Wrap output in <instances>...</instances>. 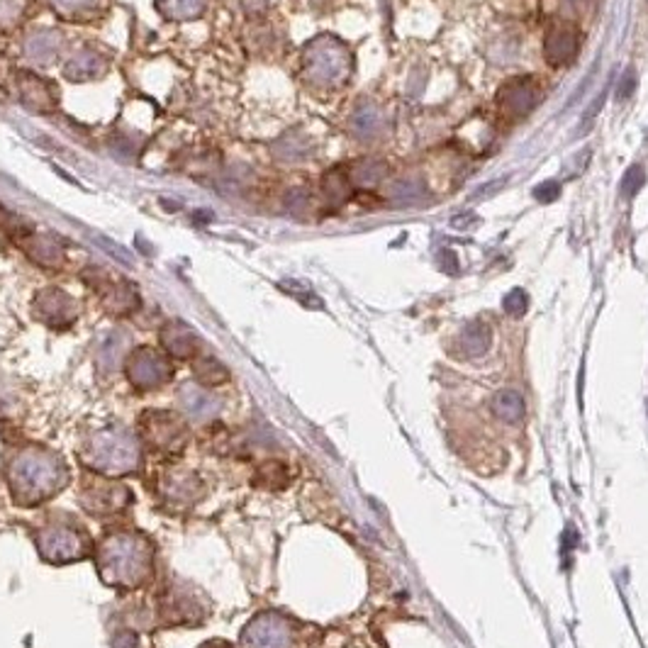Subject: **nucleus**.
<instances>
[{
  "instance_id": "obj_6",
  "label": "nucleus",
  "mask_w": 648,
  "mask_h": 648,
  "mask_svg": "<svg viewBox=\"0 0 648 648\" xmlns=\"http://www.w3.org/2000/svg\"><path fill=\"white\" fill-rule=\"evenodd\" d=\"M459 346H461L466 356H480L490 346V329L485 327L483 322H473L459 336Z\"/></svg>"
},
{
  "instance_id": "obj_3",
  "label": "nucleus",
  "mask_w": 648,
  "mask_h": 648,
  "mask_svg": "<svg viewBox=\"0 0 648 648\" xmlns=\"http://www.w3.org/2000/svg\"><path fill=\"white\" fill-rule=\"evenodd\" d=\"M537 101H539V91L529 76L508 81L498 93V108L509 120H522L537 105Z\"/></svg>"
},
{
  "instance_id": "obj_15",
  "label": "nucleus",
  "mask_w": 648,
  "mask_h": 648,
  "mask_svg": "<svg viewBox=\"0 0 648 648\" xmlns=\"http://www.w3.org/2000/svg\"><path fill=\"white\" fill-rule=\"evenodd\" d=\"M476 222H478V219H476V215H473V212H463V215H459V218L451 219V225L456 227V229H469V227H473Z\"/></svg>"
},
{
  "instance_id": "obj_14",
  "label": "nucleus",
  "mask_w": 648,
  "mask_h": 648,
  "mask_svg": "<svg viewBox=\"0 0 648 648\" xmlns=\"http://www.w3.org/2000/svg\"><path fill=\"white\" fill-rule=\"evenodd\" d=\"M439 266H441V271H446V274H453L456 268H459V261H456V254H453L451 249H441L439 251Z\"/></svg>"
},
{
  "instance_id": "obj_16",
  "label": "nucleus",
  "mask_w": 648,
  "mask_h": 648,
  "mask_svg": "<svg viewBox=\"0 0 648 648\" xmlns=\"http://www.w3.org/2000/svg\"><path fill=\"white\" fill-rule=\"evenodd\" d=\"M633 83H636V79H633V73H626L624 76V83H622V88L617 91L619 98H626V95L633 91Z\"/></svg>"
},
{
  "instance_id": "obj_8",
  "label": "nucleus",
  "mask_w": 648,
  "mask_h": 648,
  "mask_svg": "<svg viewBox=\"0 0 648 648\" xmlns=\"http://www.w3.org/2000/svg\"><path fill=\"white\" fill-rule=\"evenodd\" d=\"M422 196H424V183L420 179H400L391 186V198L400 205L414 203L417 198Z\"/></svg>"
},
{
  "instance_id": "obj_4",
  "label": "nucleus",
  "mask_w": 648,
  "mask_h": 648,
  "mask_svg": "<svg viewBox=\"0 0 648 648\" xmlns=\"http://www.w3.org/2000/svg\"><path fill=\"white\" fill-rule=\"evenodd\" d=\"M137 461V446L125 434H108V437L98 439V453H95V463L101 469L108 470H125L132 469Z\"/></svg>"
},
{
  "instance_id": "obj_2",
  "label": "nucleus",
  "mask_w": 648,
  "mask_h": 648,
  "mask_svg": "<svg viewBox=\"0 0 648 648\" xmlns=\"http://www.w3.org/2000/svg\"><path fill=\"white\" fill-rule=\"evenodd\" d=\"M56 476H59V469L47 456L32 453V456L20 459V463H15V480L20 485V490L37 495V500L47 498L49 488L56 485Z\"/></svg>"
},
{
  "instance_id": "obj_12",
  "label": "nucleus",
  "mask_w": 648,
  "mask_h": 648,
  "mask_svg": "<svg viewBox=\"0 0 648 648\" xmlns=\"http://www.w3.org/2000/svg\"><path fill=\"white\" fill-rule=\"evenodd\" d=\"M378 122H381V115H378L375 110H361L359 115H356V127H359V132H363L366 137L378 130Z\"/></svg>"
},
{
  "instance_id": "obj_7",
  "label": "nucleus",
  "mask_w": 648,
  "mask_h": 648,
  "mask_svg": "<svg viewBox=\"0 0 648 648\" xmlns=\"http://www.w3.org/2000/svg\"><path fill=\"white\" fill-rule=\"evenodd\" d=\"M492 412L500 417L502 422H519L524 417V400L517 391H500L492 400Z\"/></svg>"
},
{
  "instance_id": "obj_13",
  "label": "nucleus",
  "mask_w": 648,
  "mask_h": 648,
  "mask_svg": "<svg viewBox=\"0 0 648 648\" xmlns=\"http://www.w3.org/2000/svg\"><path fill=\"white\" fill-rule=\"evenodd\" d=\"M558 193H561V186L556 180H544L541 186L534 188V198L541 200V203H551V200L558 198Z\"/></svg>"
},
{
  "instance_id": "obj_11",
  "label": "nucleus",
  "mask_w": 648,
  "mask_h": 648,
  "mask_svg": "<svg viewBox=\"0 0 648 648\" xmlns=\"http://www.w3.org/2000/svg\"><path fill=\"white\" fill-rule=\"evenodd\" d=\"M527 307H529V297H527L524 290L517 288L505 297V310H508L509 314H515V317H522V314L527 313Z\"/></svg>"
},
{
  "instance_id": "obj_9",
  "label": "nucleus",
  "mask_w": 648,
  "mask_h": 648,
  "mask_svg": "<svg viewBox=\"0 0 648 648\" xmlns=\"http://www.w3.org/2000/svg\"><path fill=\"white\" fill-rule=\"evenodd\" d=\"M385 173H388V166L381 164V161H363V164L356 166L353 176H356L361 186H373V183L385 179Z\"/></svg>"
},
{
  "instance_id": "obj_1",
  "label": "nucleus",
  "mask_w": 648,
  "mask_h": 648,
  "mask_svg": "<svg viewBox=\"0 0 648 648\" xmlns=\"http://www.w3.org/2000/svg\"><path fill=\"white\" fill-rule=\"evenodd\" d=\"M149 556L132 537L110 541L102 554V570L112 573V583H137L147 573Z\"/></svg>"
},
{
  "instance_id": "obj_5",
  "label": "nucleus",
  "mask_w": 648,
  "mask_h": 648,
  "mask_svg": "<svg viewBox=\"0 0 648 648\" xmlns=\"http://www.w3.org/2000/svg\"><path fill=\"white\" fill-rule=\"evenodd\" d=\"M580 37L578 30L573 27L570 23H554L548 27L546 34V44H544V54H546V62L551 66H566L568 62H573V56L578 52Z\"/></svg>"
},
{
  "instance_id": "obj_10",
  "label": "nucleus",
  "mask_w": 648,
  "mask_h": 648,
  "mask_svg": "<svg viewBox=\"0 0 648 648\" xmlns=\"http://www.w3.org/2000/svg\"><path fill=\"white\" fill-rule=\"evenodd\" d=\"M643 183H646V173H643L641 166H633V169L626 171L624 180H622V193H624V196H636L641 188H643Z\"/></svg>"
}]
</instances>
